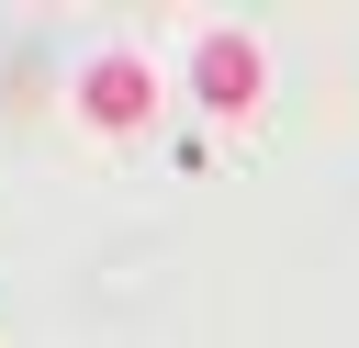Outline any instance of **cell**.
I'll use <instances>...</instances> for the list:
<instances>
[{
  "instance_id": "cell-1",
  "label": "cell",
  "mask_w": 359,
  "mask_h": 348,
  "mask_svg": "<svg viewBox=\"0 0 359 348\" xmlns=\"http://www.w3.org/2000/svg\"><path fill=\"white\" fill-rule=\"evenodd\" d=\"M79 112H90L101 135H123V123H146V112H157V79H146L135 56H101V67L79 79Z\"/></svg>"
},
{
  "instance_id": "cell-2",
  "label": "cell",
  "mask_w": 359,
  "mask_h": 348,
  "mask_svg": "<svg viewBox=\"0 0 359 348\" xmlns=\"http://www.w3.org/2000/svg\"><path fill=\"white\" fill-rule=\"evenodd\" d=\"M191 90H202L213 112H247V101H258V45H247V34H202V56H191Z\"/></svg>"
}]
</instances>
